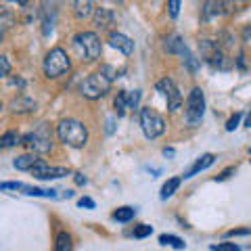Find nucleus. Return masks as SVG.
I'll list each match as a JSON object with an SVG mask.
<instances>
[{
  "instance_id": "f257e3e1",
  "label": "nucleus",
  "mask_w": 251,
  "mask_h": 251,
  "mask_svg": "<svg viewBox=\"0 0 251 251\" xmlns=\"http://www.w3.org/2000/svg\"><path fill=\"white\" fill-rule=\"evenodd\" d=\"M57 134L63 145L82 149L86 145V140H88V128L77 120H63L57 126Z\"/></svg>"
},
{
  "instance_id": "f03ea898",
  "label": "nucleus",
  "mask_w": 251,
  "mask_h": 251,
  "mask_svg": "<svg viewBox=\"0 0 251 251\" xmlns=\"http://www.w3.org/2000/svg\"><path fill=\"white\" fill-rule=\"evenodd\" d=\"M109 90H111V75H105V72L90 74V75L86 77V80L80 84V92H82V97L90 99V100L103 99Z\"/></svg>"
},
{
  "instance_id": "7ed1b4c3",
  "label": "nucleus",
  "mask_w": 251,
  "mask_h": 251,
  "mask_svg": "<svg viewBox=\"0 0 251 251\" xmlns=\"http://www.w3.org/2000/svg\"><path fill=\"white\" fill-rule=\"evenodd\" d=\"M21 145H27L36 155L49 153L52 149V130L49 124H40L34 132H29L21 138Z\"/></svg>"
},
{
  "instance_id": "20e7f679",
  "label": "nucleus",
  "mask_w": 251,
  "mask_h": 251,
  "mask_svg": "<svg viewBox=\"0 0 251 251\" xmlns=\"http://www.w3.org/2000/svg\"><path fill=\"white\" fill-rule=\"evenodd\" d=\"M74 46L77 49V52L86 57L88 61H94L100 57L103 52V44H100V38L94 34V31H80L75 38H74Z\"/></svg>"
},
{
  "instance_id": "39448f33",
  "label": "nucleus",
  "mask_w": 251,
  "mask_h": 251,
  "mask_svg": "<svg viewBox=\"0 0 251 251\" xmlns=\"http://www.w3.org/2000/svg\"><path fill=\"white\" fill-rule=\"evenodd\" d=\"M140 128H143V134L153 140L157 136H161L166 132V120L151 107H143L140 109Z\"/></svg>"
},
{
  "instance_id": "423d86ee",
  "label": "nucleus",
  "mask_w": 251,
  "mask_h": 251,
  "mask_svg": "<svg viewBox=\"0 0 251 251\" xmlns=\"http://www.w3.org/2000/svg\"><path fill=\"white\" fill-rule=\"evenodd\" d=\"M69 67H72V61L63 49H52L44 59V74L49 77H59L69 72Z\"/></svg>"
},
{
  "instance_id": "0eeeda50",
  "label": "nucleus",
  "mask_w": 251,
  "mask_h": 251,
  "mask_svg": "<svg viewBox=\"0 0 251 251\" xmlns=\"http://www.w3.org/2000/svg\"><path fill=\"white\" fill-rule=\"evenodd\" d=\"M203 113H205V97H203V90L193 88L191 94H188V99H186L184 117L191 126H197L203 120Z\"/></svg>"
},
{
  "instance_id": "6e6552de",
  "label": "nucleus",
  "mask_w": 251,
  "mask_h": 251,
  "mask_svg": "<svg viewBox=\"0 0 251 251\" xmlns=\"http://www.w3.org/2000/svg\"><path fill=\"white\" fill-rule=\"evenodd\" d=\"M201 57L205 59L211 67H218V69H228L230 63L226 59V54L222 50V46L214 40H203L201 42Z\"/></svg>"
},
{
  "instance_id": "1a4fd4ad",
  "label": "nucleus",
  "mask_w": 251,
  "mask_h": 251,
  "mask_svg": "<svg viewBox=\"0 0 251 251\" xmlns=\"http://www.w3.org/2000/svg\"><path fill=\"white\" fill-rule=\"evenodd\" d=\"M157 90H159L163 97H166L168 100V109L172 113H176L180 107H182V94H180V90L176 88V84L170 80V77H163V80L157 82Z\"/></svg>"
},
{
  "instance_id": "9d476101",
  "label": "nucleus",
  "mask_w": 251,
  "mask_h": 251,
  "mask_svg": "<svg viewBox=\"0 0 251 251\" xmlns=\"http://www.w3.org/2000/svg\"><path fill=\"white\" fill-rule=\"evenodd\" d=\"M31 174L34 178L38 180H54V178H63V176H69L72 172L67 168H57V166H50V163H46L44 159H40L36 163L34 168H31Z\"/></svg>"
},
{
  "instance_id": "9b49d317",
  "label": "nucleus",
  "mask_w": 251,
  "mask_h": 251,
  "mask_svg": "<svg viewBox=\"0 0 251 251\" xmlns=\"http://www.w3.org/2000/svg\"><path fill=\"white\" fill-rule=\"evenodd\" d=\"M166 50H168V52H178V54H182V57H184V63H186V67L191 69V72H195V69H197V59H195L193 54L188 52L186 44L182 42V38H180V36H172V38H168V40H166Z\"/></svg>"
},
{
  "instance_id": "f8f14e48",
  "label": "nucleus",
  "mask_w": 251,
  "mask_h": 251,
  "mask_svg": "<svg viewBox=\"0 0 251 251\" xmlns=\"http://www.w3.org/2000/svg\"><path fill=\"white\" fill-rule=\"evenodd\" d=\"M109 42H111L113 49L122 50L124 54H132V50H134V42H132L128 36L120 34V31H111V36H109Z\"/></svg>"
},
{
  "instance_id": "ddd939ff",
  "label": "nucleus",
  "mask_w": 251,
  "mask_h": 251,
  "mask_svg": "<svg viewBox=\"0 0 251 251\" xmlns=\"http://www.w3.org/2000/svg\"><path fill=\"white\" fill-rule=\"evenodd\" d=\"M214 161H216V157L211 155V153H205V155H201L199 159L195 161L193 166H191V168H188V170L184 172V178H193V176H197L199 172L207 170V168H209V166H211V163H214Z\"/></svg>"
},
{
  "instance_id": "4468645a",
  "label": "nucleus",
  "mask_w": 251,
  "mask_h": 251,
  "mask_svg": "<svg viewBox=\"0 0 251 251\" xmlns=\"http://www.w3.org/2000/svg\"><path fill=\"white\" fill-rule=\"evenodd\" d=\"M13 23H15V13L9 9V6L0 4V42H2L6 31L13 27Z\"/></svg>"
},
{
  "instance_id": "2eb2a0df",
  "label": "nucleus",
  "mask_w": 251,
  "mask_h": 251,
  "mask_svg": "<svg viewBox=\"0 0 251 251\" xmlns=\"http://www.w3.org/2000/svg\"><path fill=\"white\" fill-rule=\"evenodd\" d=\"M115 23V13L113 11H109V9H94V25H99V27H109V25H113Z\"/></svg>"
},
{
  "instance_id": "dca6fc26",
  "label": "nucleus",
  "mask_w": 251,
  "mask_h": 251,
  "mask_svg": "<svg viewBox=\"0 0 251 251\" xmlns=\"http://www.w3.org/2000/svg\"><path fill=\"white\" fill-rule=\"evenodd\" d=\"M38 161H40V157H38L36 153H25V155H19L17 159L13 161V166L17 170H21V172H31V168H34Z\"/></svg>"
},
{
  "instance_id": "f3484780",
  "label": "nucleus",
  "mask_w": 251,
  "mask_h": 251,
  "mask_svg": "<svg viewBox=\"0 0 251 251\" xmlns=\"http://www.w3.org/2000/svg\"><path fill=\"white\" fill-rule=\"evenodd\" d=\"M11 109L15 113H27V111H34L36 109V103L31 99H23V97H19V99H15L13 103H11Z\"/></svg>"
},
{
  "instance_id": "a211bd4d",
  "label": "nucleus",
  "mask_w": 251,
  "mask_h": 251,
  "mask_svg": "<svg viewBox=\"0 0 251 251\" xmlns=\"http://www.w3.org/2000/svg\"><path fill=\"white\" fill-rule=\"evenodd\" d=\"M74 9H75V17L77 19H88L90 15L94 13V4L92 2H82V0H77V2H74Z\"/></svg>"
},
{
  "instance_id": "6ab92c4d",
  "label": "nucleus",
  "mask_w": 251,
  "mask_h": 251,
  "mask_svg": "<svg viewBox=\"0 0 251 251\" xmlns=\"http://www.w3.org/2000/svg\"><path fill=\"white\" fill-rule=\"evenodd\" d=\"M180 182H182V178H170L168 182L161 186V199H163V201H166V199H170L172 195H174V193L178 191Z\"/></svg>"
},
{
  "instance_id": "aec40b11",
  "label": "nucleus",
  "mask_w": 251,
  "mask_h": 251,
  "mask_svg": "<svg viewBox=\"0 0 251 251\" xmlns=\"http://www.w3.org/2000/svg\"><path fill=\"white\" fill-rule=\"evenodd\" d=\"M224 2H205L203 4V19H209L214 15H222L224 13Z\"/></svg>"
},
{
  "instance_id": "412c9836",
  "label": "nucleus",
  "mask_w": 251,
  "mask_h": 251,
  "mask_svg": "<svg viewBox=\"0 0 251 251\" xmlns=\"http://www.w3.org/2000/svg\"><path fill=\"white\" fill-rule=\"evenodd\" d=\"M15 145H21V136L17 132H6V134L0 136V151H2V149H11Z\"/></svg>"
},
{
  "instance_id": "4be33fe9",
  "label": "nucleus",
  "mask_w": 251,
  "mask_h": 251,
  "mask_svg": "<svg viewBox=\"0 0 251 251\" xmlns=\"http://www.w3.org/2000/svg\"><path fill=\"white\" fill-rule=\"evenodd\" d=\"M159 243H161V245H170V247H174V249H184L186 247V243L180 239V237H176V234H161Z\"/></svg>"
},
{
  "instance_id": "5701e85b",
  "label": "nucleus",
  "mask_w": 251,
  "mask_h": 251,
  "mask_svg": "<svg viewBox=\"0 0 251 251\" xmlns=\"http://www.w3.org/2000/svg\"><path fill=\"white\" fill-rule=\"evenodd\" d=\"M54 251H72V237H69V232H59L57 234Z\"/></svg>"
},
{
  "instance_id": "b1692460",
  "label": "nucleus",
  "mask_w": 251,
  "mask_h": 251,
  "mask_svg": "<svg viewBox=\"0 0 251 251\" xmlns=\"http://www.w3.org/2000/svg\"><path fill=\"white\" fill-rule=\"evenodd\" d=\"M134 216H136L134 207H120L113 211V220H117V222H130Z\"/></svg>"
},
{
  "instance_id": "393cba45",
  "label": "nucleus",
  "mask_w": 251,
  "mask_h": 251,
  "mask_svg": "<svg viewBox=\"0 0 251 251\" xmlns=\"http://www.w3.org/2000/svg\"><path fill=\"white\" fill-rule=\"evenodd\" d=\"M115 111H117V115H124L126 111H128V99H126V90L115 97Z\"/></svg>"
},
{
  "instance_id": "a878e982",
  "label": "nucleus",
  "mask_w": 251,
  "mask_h": 251,
  "mask_svg": "<svg viewBox=\"0 0 251 251\" xmlns=\"http://www.w3.org/2000/svg\"><path fill=\"white\" fill-rule=\"evenodd\" d=\"M126 99H128V111H134V109L138 107V100H140V90L126 92Z\"/></svg>"
},
{
  "instance_id": "bb28decb",
  "label": "nucleus",
  "mask_w": 251,
  "mask_h": 251,
  "mask_svg": "<svg viewBox=\"0 0 251 251\" xmlns=\"http://www.w3.org/2000/svg\"><path fill=\"white\" fill-rule=\"evenodd\" d=\"M0 191H27V184L23 182H0Z\"/></svg>"
},
{
  "instance_id": "cd10ccee",
  "label": "nucleus",
  "mask_w": 251,
  "mask_h": 251,
  "mask_svg": "<svg viewBox=\"0 0 251 251\" xmlns=\"http://www.w3.org/2000/svg\"><path fill=\"white\" fill-rule=\"evenodd\" d=\"M153 232V226H147V224H140L138 228H134V239H145Z\"/></svg>"
},
{
  "instance_id": "c85d7f7f",
  "label": "nucleus",
  "mask_w": 251,
  "mask_h": 251,
  "mask_svg": "<svg viewBox=\"0 0 251 251\" xmlns=\"http://www.w3.org/2000/svg\"><path fill=\"white\" fill-rule=\"evenodd\" d=\"M211 251H239V245H234V243H218V245H211Z\"/></svg>"
},
{
  "instance_id": "c756f323",
  "label": "nucleus",
  "mask_w": 251,
  "mask_h": 251,
  "mask_svg": "<svg viewBox=\"0 0 251 251\" xmlns=\"http://www.w3.org/2000/svg\"><path fill=\"white\" fill-rule=\"evenodd\" d=\"M9 74H11V63H9V59H6V57L0 54V77H6Z\"/></svg>"
},
{
  "instance_id": "7c9ffc66",
  "label": "nucleus",
  "mask_w": 251,
  "mask_h": 251,
  "mask_svg": "<svg viewBox=\"0 0 251 251\" xmlns=\"http://www.w3.org/2000/svg\"><path fill=\"white\" fill-rule=\"evenodd\" d=\"M241 120H243V113H234V115L230 117V120L226 122V130H228V132H232V130L237 128L239 124H241Z\"/></svg>"
},
{
  "instance_id": "2f4dec72",
  "label": "nucleus",
  "mask_w": 251,
  "mask_h": 251,
  "mask_svg": "<svg viewBox=\"0 0 251 251\" xmlns=\"http://www.w3.org/2000/svg\"><path fill=\"white\" fill-rule=\"evenodd\" d=\"M168 9H170V17H178V11H180V0H170Z\"/></svg>"
},
{
  "instance_id": "473e14b6",
  "label": "nucleus",
  "mask_w": 251,
  "mask_h": 251,
  "mask_svg": "<svg viewBox=\"0 0 251 251\" xmlns=\"http://www.w3.org/2000/svg\"><path fill=\"white\" fill-rule=\"evenodd\" d=\"M249 232H251V228H237V230H228L226 237H245Z\"/></svg>"
},
{
  "instance_id": "72a5a7b5",
  "label": "nucleus",
  "mask_w": 251,
  "mask_h": 251,
  "mask_svg": "<svg viewBox=\"0 0 251 251\" xmlns=\"http://www.w3.org/2000/svg\"><path fill=\"white\" fill-rule=\"evenodd\" d=\"M230 174H234V168H228V170H224L220 176H216V182H222V180H228Z\"/></svg>"
},
{
  "instance_id": "f704fd0d",
  "label": "nucleus",
  "mask_w": 251,
  "mask_h": 251,
  "mask_svg": "<svg viewBox=\"0 0 251 251\" xmlns=\"http://www.w3.org/2000/svg\"><path fill=\"white\" fill-rule=\"evenodd\" d=\"M77 205H80V207H90V209H94V201H92L90 197H82L80 201H77Z\"/></svg>"
},
{
  "instance_id": "c9c22d12",
  "label": "nucleus",
  "mask_w": 251,
  "mask_h": 251,
  "mask_svg": "<svg viewBox=\"0 0 251 251\" xmlns=\"http://www.w3.org/2000/svg\"><path fill=\"white\" fill-rule=\"evenodd\" d=\"M243 42L251 44V25H247L245 29H243Z\"/></svg>"
},
{
  "instance_id": "e433bc0d",
  "label": "nucleus",
  "mask_w": 251,
  "mask_h": 251,
  "mask_svg": "<svg viewBox=\"0 0 251 251\" xmlns=\"http://www.w3.org/2000/svg\"><path fill=\"white\" fill-rule=\"evenodd\" d=\"M75 182H77V184H86V178H84L82 174H75Z\"/></svg>"
},
{
  "instance_id": "4c0bfd02",
  "label": "nucleus",
  "mask_w": 251,
  "mask_h": 251,
  "mask_svg": "<svg viewBox=\"0 0 251 251\" xmlns=\"http://www.w3.org/2000/svg\"><path fill=\"white\" fill-rule=\"evenodd\" d=\"M245 126H247V128H251V113L247 115V120H245Z\"/></svg>"
},
{
  "instance_id": "58836bf2",
  "label": "nucleus",
  "mask_w": 251,
  "mask_h": 251,
  "mask_svg": "<svg viewBox=\"0 0 251 251\" xmlns=\"http://www.w3.org/2000/svg\"><path fill=\"white\" fill-rule=\"evenodd\" d=\"M249 155H251V147H249Z\"/></svg>"
},
{
  "instance_id": "ea45409f",
  "label": "nucleus",
  "mask_w": 251,
  "mask_h": 251,
  "mask_svg": "<svg viewBox=\"0 0 251 251\" xmlns=\"http://www.w3.org/2000/svg\"><path fill=\"white\" fill-rule=\"evenodd\" d=\"M0 109H2V103H0Z\"/></svg>"
}]
</instances>
